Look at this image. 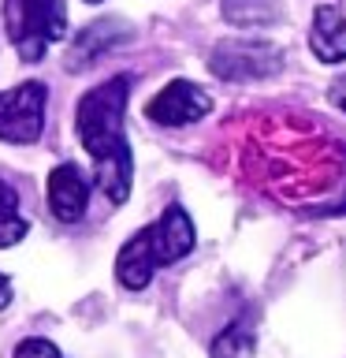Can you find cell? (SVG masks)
I'll return each mask as SVG.
<instances>
[{"mask_svg": "<svg viewBox=\"0 0 346 358\" xmlns=\"http://www.w3.org/2000/svg\"><path fill=\"white\" fill-rule=\"evenodd\" d=\"M127 97H130V75H112L108 83L82 94L75 108L78 142L93 161V179L108 194L112 206H123L130 198V179H134V157L127 131H123Z\"/></svg>", "mask_w": 346, "mask_h": 358, "instance_id": "6da1fadb", "label": "cell"}, {"mask_svg": "<svg viewBox=\"0 0 346 358\" xmlns=\"http://www.w3.org/2000/svg\"><path fill=\"white\" fill-rule=\"evenodd\" d=\"M197 231L194 220L183 206H167L149 228L134 231L116 254V280L127 291H142L149 287V280L156 276V268L175 265L194 250Z\"/></svg>", "mask_w": 346, "mask_h": 358, "instance_id": "7a4b0ae2", "label": "cell"}, {"mask_svg": "<svg viewBox=\"0 0 346 358\" xmlns=\"http://www.w3.org/2000/svg\"><path fill=\"white\" fill-rule=\"evenodd\" d=\"M0 15H4L8 41L30 64H38L49 52V45L63 38V27H67L63 0H4Z\"/></svg>", "mask_w": 346, "mask_h": 358, "instance_id": "3957f363", "label": "cell"}, {"mask_svg": "<svg viewBox=\"0 0 346 358\" xmlns=\"http://www.w3.org/2000/svg\"><path fill=\"white\" fill-rule=\"evenodd\" d=\"M209 71L223 83H257L283 71V49L264 38H227L212 45Z\"/></svg>", "mask_w": 346, "mask_h": 358, "instance_id": "277c9868", "label": "cell"}, {"mask_svg": "<svg viewBox=\"0 0 346 358\" xmlns=\"http://www.w3.org/2000/svg\"><path fill=\"white\" fill-rule=\"evenodd\" d=\"M45 83H19L0 90V142L33 145L45 131Z\"/></svg>", "mask_w": 346, "mask_h": 358, "instance_id": "5b68a950", "label": "cell"}, {"mask_svg": "<svg viewBox=\"0 0 346 358\" xmlns=\"http://www.w3.org/2000/svg\"><path fill=\"white\" fill-rule=\"evenodd\" d=\"M209 112H212V97L205 90L197 83H186V78H175L145 105V120L160 123V127H186V123L205 120Z\"/></svg>", "mask_w": 346, "mask_h": 358, "instance_id": "8992f818", "label": "cell"}, {"mask_svg": "<svg viewBox=\"0 0 346 358\" xmlns=\"http://www.w3.org/2000/svg\"><path fill=\"white\" fill-rule=\"evenodd\" d=\"M45 194H49V209H52L56 220L75 224V220L86 217L89 179H86V172L78 164L63 161V164H56L52 172H49V190H45Z\"/></svg>", "mask_w": 346, "mask_h": 358, "instance_id": "52a82bcc", "label": "cell"}, {"mask_svg": "<svg viewBox=\"0 0 346 358\" xmlns=\"http://www.w3.org/2000/svg\"><path fill=\"white\" fill-rule=\"evenodd\" d=\"M127 38H130V30H127V22H119V19H100V22H93V27H86L71 41V52H67V71H82V67L97 64L108 49H116V45L127 41Z\"/></svg>", "mask_w": 346, "mask_h": 358, "instance_id": "ba28073f", "label": "cell"}, {"mask_svg": "<svg viewBox=\"0 0 346 358\" xmlns=\"http://www.w3.org/2000/svg\"><path fill=\"white\" fill-rule=\"evenodd\" d=\"M309 49L320 64H343L346 60V15H343V8L320 4L313 11Z\"/></svg>", "mask_w": 346, "mask_h": 358, "instance_id": "9c48e42d", "label": "cell"}, {"mask_svg": "<svg viewBox=\"0 0 346 358\" xmlns=\"http://www.w3.org/2000/svg\"><path fill=\"white\" fill-rule=\"evenodd\" d=\"M220 11L223 19L231 22V27H272V22L279 19V8L272 4V0H220Z\"/></svg>", "mask_w": 346, "mask_h": 358, "instance_id": "30bf717a", "label": "cell"}, {"mask_svg": "<svg viewBox=\"0 0 346 358\" xmlns=\"http://www.w3.org/2000/svg\"><path fill=\"white\" fill-rule=\"evenodd\" d=\"M30 231V220L19 209V194L8 179H0V246H15Z\"/></svg>", "mask_w": 346, "mask_h": 358, "instance_id": "8fae6325", "label": "cell"}, {"mask_svg": "<svg viewBox=\"0 0 346 358\" xmlns=\"http://www.w3.org/2000/svg\"><path fill=\"white\" fill-rule=\"evenodd\" d=\"M253 329H250V321L239 317V321H231L227 329H223L216 340H212V358H246L253 351Z\"/></svg>", "mask_w": 346, "mask_h": 358, "instance_id": "7c38bea8", "label": "cell"}, {"mask_svg": "<svg viewBox=\"0 0 346 358\" xmlns=\"http://www.w3.org/2000/svg\"><path fill=\"white\" fill-rule=\"evenodd\" d=\"M11 358H63L60 347H56L52 340H45V336H30V340H22L15 347V355Z\"/></svg>", "mask_w": 346, "mask_h": 358, "instance_id": "4fadbf2b", "label": "cell"}, {"mask_svg": "<svg viewBox=\"0 0 346 358\" xmlns=\"http://www.w3.org/2000/svg\"><path fill=\"white\" fill-rule=\"evenodd\" d=\"M328 101H331V105L339 108V112H346V75L335 78V83L328 86Z\"/></svg>", "mask_w": 346, "mask_h": 358, "instance_id": "5bb4252c", "label": "cell"}, {"mask_svg": "<svg viewBox=\"0 0 346 358\" xmlns=\"http://www.w3.org/2000/svg\"><path fill=\"white\" fill-rule=\"evenodd\" d=\"M11 306V280L0 273V310H8Z\"/></svg>", "mask_w": 346, "mask_h": 358, "instance_id": "9a60e30c", "label": "cell"}, {"mask_svg": "<svg viewBox=\"0 0 346 358\" xmlns=\"http://www.w3.org/2000/svg\"><path fill=\"white\" fill-rule=\"evenodd\" d=\"M324 213H331V217H339V213H346V194H343L339 201H335V206H331V209H324Z\"/></svg>", "mask_w": 346, "mask_h": 358, "instance_id": "2e32d148", "label": "cell"}, {"mask_svg": "<svg viewBox=\"0 0 346 358\" xmlns=\"http://www.w3.org/2000/svg\"><path fill=\"white\" fill-rule=\"evenodd\" d=\"M86 4H100V0H86Z\"/></svg>", "mask_w": 346, "mask_h": 358, "instance_id": "e0dca14e", "label": "cell"}]
</instances>
